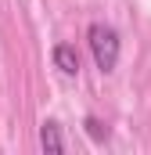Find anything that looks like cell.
<instances>
[{
	"label": "cell",
	"mask_w": 151,
	"mask_h": 155,
	"mask_svg": "<svg viewBox=\"0 0 151 155\" xmlns=\"http://www.w3.org/2000/svg\"><path fill=\"white\" fill-rule=\"evenodd\" d=\"M86 43H90V54H94V65L101 76H112L119 69V54H122V36L119 29L108 22H90L86 25Z\"/></svg>",
	"instance_id": "6da1fadb"
},
{
	"label": "cell",
	"mask_w": 151,
	"mask_h": 155,
	"mask_svg": "<svg viewBox=\"0 0 151 155\" xmlns=\"http://www.w3.org/2000/svg\"><path fill=\"white\" fill-rule=\"evenodd\" d=\"M83 130H86V137H90L94 144H108V141H112V130H108V123L101 116H86L83 119Z\"/></svg>",
	"instance_id": "277c9868"
},
{
	"label": "cell",
	"mask_w": 151,
	"mask_h": 155,
	"mask_svg": "<svg viewBox=\"0 0 151 155\" xmlns=\"http://www.w3.org/2000/svg\"><path fill=\"white\" fill-rule=\"evenodd\" d=\"M50 61H54V69H58L61 76H69V79H76L79 72H83V58H79L76 43H54Z\"/></svg>",
	"instance_id": "7a4b0ae2"
},
{
	"label": "cell",
	"mask_w": 151,
	"mask_h": 155,
	"mask_svg": "<svg viewBox=\"0 0 151 155\" xmlns=\"http://www.w3.org/2000/svg\"><path fill=\"white\" fill-rule=\"evenodd\" d=\"M40 148H43L47 155L69 152V141H65V134H61V123H58V119H43V123H40Z\"/></svg>",
	"instance_id": "3957f363"
}]
</instances>
